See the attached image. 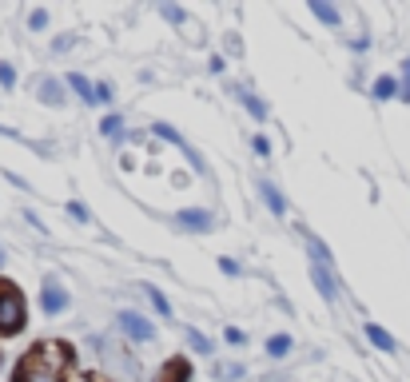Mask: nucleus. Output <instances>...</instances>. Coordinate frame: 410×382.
Listing matches in <instances>:
<instances>
[{"instance_id":"nucleus-1","label":"nucleus","mask_w":410,"mask_h":382,"mask_svg":"<svg viewBox=\"0 0 410 382\" xmlns=\"http://www.w3.org/2000/svg\"><path fill=\"white\" fill-rule=\"evenodd\" d=\"M24 327V299L16 291H0V331L12 334Z\"/></svg>"},{"instance_id":"nucleus-2","label":"nucleus","mask_w":410,"mask_h":382,"mask_svg":"<svg viewBox=\"0 0 410 382\" xmlns=\"http://www.w3.org/2000/svg\"><path fill=\"white\" fill-rule=\"evenodd\" d=\"M16 382H56V366L44 354H28L21 374H16Z\"/></svg>"},{"instance_id":"nucleus-3","label":"nucleus","mask_w":410,"mask_h":382,"mask_svg":"<svg viewBox=\"0 0 410 382\" xmlns=\"http://www.w3.org/2000/svg\"><path fill=\"white\" fill-rule=\"evenodd\" d=\"M120 327L128 331V339H136V342H151V339H156V327H151L148 319H140L136 311H124L120 315Z\"/></svg>"},{"instance_id":"nucleus-4","label":"nucleus","mask_w":410,"mask_h":382,"mask_svg":"<svg viewBox=\"0 0 410 382\" xmlns=\"http://www.w3.org/2000/svg\"><path fill=\"white\" fill-rule=\"evenodd\" d=\"M311 279H315V287H319V295L327 302L339 295V283H335V275L327 271V263H315V267H311Z\"/></svg>"},{"instance_id":"nucleus-5","label":"nucleus","mask_w":410,"mask_h":382,"mask_svg":"<svg viewBox=\"0 0 410 382\" xmlns=\"http://www.w3.org/2000/svg\"><path fill=\"white\" fill-rule=\"evenodd\" d=\"M41 302H44V311H48V315H56V311H64V307H68V295H64L60 287H48V291L41 295Z\"/></svg>"},{"instance_id":"nucleus-6","label":"nucleus","mask_w":410,"mask_h":382,"mask_svg":"<svg viewBox=\"0 0 410 382\" xmlns=\"http://www.w3.org/2000/svg\"><path fill=\"white\" fill-rule=\"evenodd\" d=\"M399 96V80L394 76H379L374 80V100H394Z\"/></svg>"},{"instance_id":"nucleus-7","label":"nucleus","mask_w":410,"mask_h":382,"mask_svg":"<svg viewBox=\"0 0 410 382\" xmlns=\"http://www.w3.org/2000/svg\"><path fill=\"white\" fill-rule=\"evenodd\" d=\"M311 12H315L323 24H339V9H335V4H327V0H311Z\"/></svg>"},{"instance_id":"nucleus-8","label":"nucleus","mask_w":410,"mask_h":382,"mask_svg":"<svg viewBox=\"0 0 410 382\" xmlns=\"http://www.w3.org/2000/svg\"><path fill=\"white\" fill-rule=\"evenodd\" d=\"M180 223H183V227H195V231H207L211 215L207 212H180Z\"/></svg>"},{"instance_id":"nucleus-9","label":"nucleus","mask_w":410,"mask_h":382,"mask_svg":"<svg viewBox=\"0 0 410 382\" xmlns=\"http://www.w3.org/2000/svg\"><path fill=\"white\" fill-rule=\"evenodd\" d=\"M367 339L370 342H374V346H379V351H394V339H390V334L387 331H382V327H374V322H370V327H367Z\"/></svg>"},{"instance_id":"nucleus-10","label":"nucleus","mask_w":410,"mask_h":382,"mask_svg":"<svg viewBox=\"0 0 410 382\" xmlns=\"http://www.w3.org/2000/svg\"><path fill=\"white\" fill-rule=\"evenodd\" d=\"M259 191H263V200H267V207H271L275 215H283V212H287V203H283V195H279L275 187H271V183H259Z\"/></svg>"},{"instance_id":"nucleus-11","label":"nucleus","mask_w":410,"mask_h":382,"mask_svg":"<svg viewBox=\"0 0 410 382\" xmlns=\"http://www.w3.org/2000/svg\"><path fill=\"white\" fill-rule=\"evenodd\" d=\"M68 84H72L76 92H80V96H84L88 104H96V84H88V80L80 76V72H72V76H68Z\"/></svg>"},{"instance_id":"nucleus-12","label":"nucleus","mask_w":410,"mask_h":382,"mask_svg":"<svg viewBox=\"0 0 410 382\" xmlns=\"http://www.w3.org/2000/svg\"><path fill=\"white\" fill-rule=\"evenodd\" d=\"M267 351L275 354V359H283V354L291 351V334H271V339H267Z\"/></svg>"},{"instance_id":"nucleus-13","label":"nucleus","mask_w":410,"mask_h":382,"mask_svg":"<svg viewBox=\"0 0 410 382\" xmlns=\"http://www.w3.org/2000/svg\"><path fill=\"white\" fill-rule=\"evenodd\" d=\"M41 100H44V104H60V84H56V80H44V84H41Z\"/></svg>"},{"instance_id":"nucleus-14","label":"nucleus","mask_w":410,"mask_h":382,"mask_svg":"<svg viewBox=\"0 0 410 382\" xmlns=\"http://www.w3.org/2000/svg\"><path fill=\"white\" fill-rule=\"evenodd\" d=\"M148 299H151V307H156V311H160V315H163V319H168V315H171V302H168V299H163V295H160V291H156V287H148Z\"/></svg>"},{"instance_id":"nucleus-15","label":"nucleus","mask_w":410,"mask_h":382,"mask_svg":"<svg viewBox=\"0 0 410 382\" xmlns=\"http://www.w3.org/2000/svg\"><path fill=\"white\" fill-rule=\"evenodd\" d=\"M100 131H104V136H112V140H116V136H120V116H108V120L100 124Z\"/></svg>"},{"instance_id":"nucleus-16","label":"nucleus","mask_w":410,"mask_h":382,"mask_svg":"<svg viewBox=\"0 0 410 382\" xmlns=\"http://www.w3.org/2000/svg\"><path fill=\"white\" fill-rule=\"evenodd\" d=\"M243 104H247V111H251V116H259V120L267 116V108H263V104L255 100V96H243Z\"/></svg>"},{"instance_id":"nucleus-17","label":"nucleus","mask_w":410,"mask_h":382,"mask_svg":"<svg viewBox=\"0 0 410 382\" xmlns=\"http://www.w3.org/2000/svg\"><path fill=\"white\" fill-rule=\"evenodd\" d=\"M0 84H4V88H12V84H16V72H12V64H0Z\"/></svg>"},{"instance_id":"nucleus-18","label":"nucleus","mask_w":410,"mask_h":382,"mask_svg":"<svg viewBox=\"0 0 410 382\" xmlns=\"http://www.w3.org/2000/svg\"><path fill=\"white\" fill-rule=\"evenodd\" d=\"M160 12H163V16H168L171 24H180V21H183V9H176V4H163Z\"/></svg>"},{"instance_id":"nucleus-19","label":"nucleus","mask_w":410,"mask_h":382,"mask_svg":"<svg viewBox=\"0 0 410 382\" xmlns=\"http://www.w3.org/2000/svg\"><path fill=\"white\" fill-rule=\"evenodd\" d=\"M191 346H195L200 354H211V342L203 339V334H195V331H191Z\"/></svg>"},{"instance_id":"nucleus-20","label":"nucleus","mask_w":410,"mask_h":382,"mask_svg":"<svg viewBox=\"0 0 410 382\" xmlns=\"http://www.w3.org/2000/svg\"><path fill=\"white\" fill-rule=\"evenodd\" d=\"M399 92H402V100H410V60L402 64V88Z\"/></svg>"},{"instance_id":"nucleus-21","label":"nucleus","mask_w":410,"mask_h":382,"mask_svg":"<svg viewBox=\"0 0 410 382\" xmlns=\"http://www.w3.org/2000/svg\"><path fill=\"white\" fill-rule=\"evenodd\" d=\"M68 215H72V219H88V212H84V203H68Z\"/></svg>"},{"instance_id":"nucleus-22","label":"nucleus","mask_w":410,"mask_h":382,"mask_svg":"<svg viewBox=\"0 0 410 382\" xmlns=\"http://www.w3.org/2000/svg\"><path fill=\"white\" fill-rule=\"evenodd\" d=\"M112 100V88L108 84H96V104H108Z\"/></svg>"},{"instance_id":"nucleus-23","label":"nucleus","mask_w":410,"mask_h":382,"mask_svg":"<svg viewBox=\"0 0 410 382\" xmlns=\"http://www.w3.org/2000/svg\"><path fill=\"white\" fill-rule=\"evenodd\" d=\"M220 271H227V275H239V263H235V259H220Z\"/></svg>"},{"instance_id":"nucleus-24","label":"nucleus","mask_w":410,"mask_h":382,"mask_svg":"<svg viewBox=\"0 0 410 382\" xmlns=\"http://www.w3.org/2000/svg\"><path fill=\"white\" fill-rule=\"evenodd\" d=\"M220 374H223V378H239L243 366H220Z\"/></svg>"},{"instance_id":"nucleus-25","label":"nucleus","mask_w":410,"mask_h":382,"mask_svg":"<svg viewBox=\"0 0 410 382\" xmlns=\"http://www.w3.org/2000/svg\"><path fill=\"white\" fill-rule=\"evenodd\" d=\"M48 24V12H32V28H44Z\"/></svg>"},{"instance_id":"nucleus-26","label":"nucleus","mask_w":410,"mask_h":382,"mask_svg":"<svg viewBox=\"0 0 410 382\" xmlns=\"http://www.w3.org/2000/svg\"><path fill=\"white\" fill-rule=\"evenodd\" d=\"M255 151H259V155H267V151H271V143L263 140V136H255Z\"/></svg>"}]
</instances>
